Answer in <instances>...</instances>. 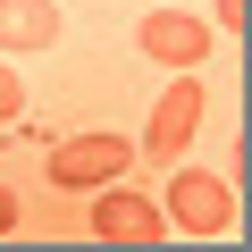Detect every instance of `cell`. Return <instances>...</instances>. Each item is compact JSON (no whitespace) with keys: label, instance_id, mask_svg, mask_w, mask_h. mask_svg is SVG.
<instances>
[{"label":"cell","instance_id":"1","mask_svg":"<svg viewBox=\"0 0 252 252\" xmlns=\"http://www.w3.org/2000/svg\"><path fill=\"white\" fill-rule=\"evenodd\" d=\"M17 160H26V177H34L51 202H84V193H93V185H109V177H143L135 135H109V126H93V135H51V143H26Z\"/></svg>","mask_w":252,"mask_h":252},{"label":"cell","instance_id":"2","mask_svg":"<svg viewBox=\"0 0 252 252\" xmlns=\"http://www.w3.org/2000/svg\"><path fill=\"white\" fill-rule=\"evenodd\" d=\"M76 227L101 235V244H160V235H168V210H160V185L109 177V185L84 193V219H76Z\"/></svg>","mask_w":252,"mask_h":252},{"label":"cell","instance_id":"3","mask_svg":"<svg viewBox=\"0 0 252 252\" xmlns=\"http://www.w3.org/2000/svg\"><path fill=\"white\" fill-rule=\"evenodd\" d=\"M160 210H168V235H235V185L219 168H160Z\"/></svg>","mask_w":252,"mask_h":252},{"label":"cell","instance_id":"4","mask_svg":"<svg viewBox=\"0 0 252 252\" xmlns=\"http://www.w3.org/2000/svg\"><path fill=\"white\" fill-rule=\"evenodd\" d=\"M202 109H210L202 76H177V84L152 101V126L135 135V152H143V177H160V168H177V160L193 152V135H202Z\"/></svg>","mask_w":252,"mask_h":252},{"label":"cell","instance_id":"5","mask_svg":"<svg viewBox=\"0 0 252 252\" xmlns=\"http://www.w3.org/2000/svg\"><path fill=\"white\" fill-rule=\"evenodd\" d=\"M135 51L160 59V67H210V26H202L193 9H152V17L135 26Z\"/></svg>","mask_w":252,"mask_h":252},{"label":"cell","instance_id":"6","mask_svg":"<svg viewBox=\"0 0 252 252\" xmlns=\"http://www.w3.org/2000/svg\"><path fill=\"white\" fill-rule=\"evenodd\" d=\"M34 202H51V193L26 177V160H0V235H59L51 210H34Z\"/></svg>","mask_w":252,"mask_h":252},{"label":"cell","instance_id":"7","mask_svg":"<svg viewBox=\"0 0 252 252\" xmlns=\"http://www.w3.org/2000/svg\"><path fill=\"white\" fill-rule=\"evenodd\" d=\"M59 42V0H0V51H51Z\"/></svg>","mask_w":252,"mask_h":252},{"label":"cell","instance_id":"8","mask_svg":"<svg viewBox=\"0 0 252 252\" xmlns=\"http://www.w3.org/2000/svg\"><path fill=\"white\" fill-rule=\"evenodd\" d=\"M26 118V84H17V67L0 59V126H17Z\"/></svg>","mask_w":252,"mask_h":252},{"label":"cell","instance_id":"9","mask_svg":"<svg viewBox=\"0 0 252 252\" xmlns=\"http://www.w3.org/2000/svg\"><path fill=\"white\" fill-rule=\"evenodd\" d=\"M244 9H252V0H210V17H219V34H235V26H244Z\"/></svg>","mask_w":252,"mask_h":252}]
</instances>
